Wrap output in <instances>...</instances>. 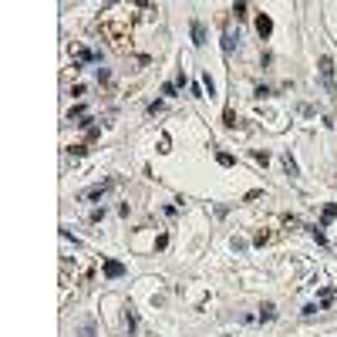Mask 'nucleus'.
I'll return each instance as SVG.
<instances>
[{
	"label": "nucleus",
	"instance_id": "obj_1",
	"mask_svg": "<svg viewBox=\"0 0 337 337\" xmlns=\"http://www.w3.org/2000/svg\"><path fill=\"white\" fill-rule=\"evenodd\" d=\"M122 273H125V266H122V263H115V260L105 263V277H112V280H115V277H122Z\"/></svg>",
	"mask_w": 337,
	"mask_h": 337
},
{
	"label": "nucleus",
	"instance_id": "obj_2",
	"mask_svg": "<svg viewBox=\"0 0 337 337\" xmlns=\"http://www.w3.org/2000/svg\"><path fill=\"white\" fill-rule=\"evenodd\" d=\"M320 75L327 78V84H331V75H334V61L331 57H320Z\"/></svg>",
	"mask_w": 337,
	"mask_h": 337
},
{
	"label": "nucleus",
	"instance_id": "obj_3",
	"mask_svg": "<svg viewBox=\"0 0 337 337\" xmlns=\"http://www.w3.org/2000/svg\"><path fill=\"white\" fill-rule=\"evenodd\" d=\"M256 31H260L263 38H266V34L273 31V20H270V17H260V20H256Z\"/></svg>",
	"mask_w": 337,
	"mask_h": 337
},
{
	"label": "nucleus",
	"instance_id": "obj_4",
	"mask_svg": "<svg viewBox=\"0 0 337 337\" xmlns=\"http://www.w3.org/2000/svg\"><path fill=\"white\" fill-rule=\"evenodd\" d=\"M192 38H196V44H206V31H203V24H192Z\"/></svg>",
	"mask_w": 337,
	"mask_h": 337
},
{
	"label": "nucleus",
	"instance_id": "obj_5",
	"mask_svg": "<svg viewBox=\"0 0 337 337\" xmlns=\"http://www.w3.org/2000/svg\"><path fill=\"white\" fill-rule=\"evenodd\" d=\"M273 314H277V307H273V303H263V307H260V317L263 320H270Z\"/></svg>",
	"mask_w": 337,
	"mask_h": 337
},
{
	"label": "nucleus",
	"instance_id": "obj_6",
	"mask_svg": "<svg viewBox=\"0 0 337 337\" xmlns=\"http://www.w3.org/2000/svg\"><path fill=\"white\" fill-rule=\"evenodd\" d=\"M283 168H287V172H290V175H297V162H294V159H290V155H283Z\"/></svg>",
	"mask_w": 337,
	"mask_h": 337
},
{
	"label": "nucleus",
	"instance_id": "obj_7",
	"mask_svg": "<svg viewBox=\"0 0 337 337\" xmlns=\"http://www.w3.org/2000/svg\"><path fill=\"white\" fill-rule=\"evenodd\" d=\"M216 162H219V166H233V155H226V152H219V155H216Z\"/></svg>",
	"mask_w": 337,
	"mask_h": 337
},
{
	"label": "nucleus",
	"instance_id": "obj_8",
	"mask_svg": "<svg viewBox=\"0 0 337 337\" xmlns=\"http://www.w3.org/2000/svg\"><path fill=\"white\" fill-rule=\"evenodd\" d=\"M223 47H226V51H233V47H236V38H233V34H226V38H223Z\"/></svg>",
	"mask_w": 337,
	"mask_h": 337
},
{
	"label": "nucleus",
	"instance_id": "obj_9",
	"mask_svg": "<svg viewBox=\"0 0 337 337\" xmlns=\"http://www.w3.org/2000/svg\"><path fill=\"white\" fill-rule=\"evenodd\" d=\"M81 337H94V327H91V324H84V327H81Z\"/></svg>",
	"mask_w": 337,
	"mask_h": 337
}]
</instances>
